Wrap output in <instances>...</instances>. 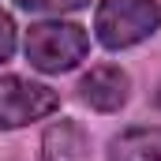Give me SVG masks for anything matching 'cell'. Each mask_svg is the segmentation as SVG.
<instances>
[{
  "instance_id": "cell-1",
  "label": "cell",
  "mask_w": 161,
  "mask_h": 161,
  "mask_svg": "<svg viewBox=\"0 0 161 161\" xmlns=\"http://www.w3.org/2000/svg\"><path fill=\"white\" fill-rule=\"evenodd\" d=\"M94 30L105 49H131L161 30L158 0H101L94 15Z\"/></svg>"
},
{
  "instance_id": "cell-2",
  "label": "cell",
  "mask_w": 161,
  "mask_h": 161,
  "mask_svg": "<svg viewBox=\"0 0 161 161\" xmlns=\"http://www.w3.org/2000/svg\"><path fill=\"white\" fill-rule=\"evenodd\" d=\"M26 60L30 68H38L45 75H60L71 71L82 56L90 53V38L79 23H34L26 30Z\"/></svg>"
},
{
  "instance_id": "cell-3",
  "label": "cell",
  "mask_w": 161,
  "mask_h": 161,
  "mask_svg": "<svg viewBox=\"0 0 161 161\" xmlns=\"http://www.w3.org/2000/svg\"><path fill=\"white\" fill-rule=\"evenodd\" d=\"M60 109V94L45 82H30L23 75H0V131H15L26 124L53 116Z\"/></svg>"
},
{
  "instance_id": "cell-4",
  "label": "cell",
  "mask_w": 161,
  "mask_h": 161,
  "mask_svg": "<svg viewBox=\"0 0 161 161\" xmlns=\"http://www.w3.org/2000/svg\"><path fill=\"white\" fill-rule=\"evenodd\" d=\"M79 97L97 113H116L131 97V79L116 64H97L79 79Z\"/></svg>"
},
{
  "instance_id": "cell-5",
  "label": "cell",
  "mask_w": 161,
  "mask_h": 161,
  "mask_svg": "<svg viewBox=\"0 0 161 161\" xmlns=\"http://www.w3.org/2000/svg\"><path fill=\"white\" fill-rule=\"evenodd\" d=\"M41 161H90V139L75 120H56L41 135Z\"/></svg>"
},
{
  "instance_id": "cell-6",
  "label": "cell",
  "mask_w": 161,
  "mask_h": 161,
  "mask_svg": "<svg viewBox=\"0 0 161 161\" xmlns=\"http://www.w3.org/2000/svg\"><path fill=\"white\" fill-rule=\"evenodd\" d=\"M109 161H161V127H127L109 142Z\"/></svg>"
},
{
  "instance_id": "cell-7",
  "label": "cell",
  "mask_w": 161,
  "mask_h": 161,
  "mask_svg": "<svg viewBox=\"0 0 161 161\" xmlns=\"http://www.w3.org/2000/svg\"><path fill=\"white\" fill-rule=\"evenodd\" d=\"M23 11H38V15H64V11H79L90 0H15Z\"/></svg>"
},
{
  "instance_id": "cell-8",
  "label": "cell",
  "mask_w": 161,
  "mask_h": 161,
  "mask_svg": "<svg viewBox=\"0 0 161 161\" xmlns=\"http://www.w3.org/2000/svg\"><path fill=\"white\" fill-rule=\"evenodd\" d=\"M11 53H15V23L8 11H0V64L11 60Z\"/></svg>"
},
{
  "instance_id": "cell-9",
  "label": "cell",
  "mask_w": 161,
  "mask_h": 161,
  "mask_svg": "<svg viewBox=\"0 0 161 161\" xmlns=\"http://www.w3.org/2000/svg\"><path fill=\"white\" fill-rule=\"evenodd\" d=\"M154 101H158V105H161V86H158V94H154Z\"/></svg>"
}]
</instances>
